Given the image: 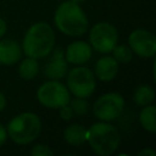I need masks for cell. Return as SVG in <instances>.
I'll return each instance as SVG.
<instances>
[{
	"label": "cell",
	"mask_w": 156,
	"mask_h": 156,
	"mask_svg": "<svg viewBox=\"0 0 156 156\" xmlns=\"http://www.w3.org/2000/svg\"><path fill=\"white\" fill-rule=\"evenodd\" d=\"M155 98H156V93H155L154 87L146 83H143L135 87L133 95H132L133 102L139 107L152 104L155 101Z\"/></svg>",
	"instance_id": "2e32d148"
},
{
	"label": "cell",
	"mask_w": 156,
	"mask_h": 156,
	"mask_svg": "<svg viewBox=\"0 0 156 156\" xmlns=\"http://www.w3.org/2000/svg\"><path fill=\"white\" fill-rule=\"evenodd\" d=\"M88 43L93 51L101 55L110 54L118 43V30L115 24L110 22H98L88 28Z\"/></svg>",
	"instance_id": "52a82bcc"
},
{
	"label": "cell",
	"mask_w": 156,
	"mask_h": 156,
	"mask_svg": "<svg viewBox=\"0 0 156 156\" xmlns=\"http://www.w3.org/2000/svg\"><path fill=\"white\" fill-rule=\"evenodd\" d=\"M30 155L32 156H54L55 152L49 145L39 143L30 149Z\"/></svg>",
	"instance_id": "ffe728a7"
},
{
	"label": "cell",
	"mask_w": 156,
	"mask_h": 156,
	"mask_svg": "<svg viewBox=\"0 0 156 156\" xmlns=\"http://www.w3.org/2000/svg\"><path fill=\"white\" fill-rule=\"evenodd\" d=\"M60 1H63V0H60Z\"/></svg>",
	"instance_id": "4316f807"
},
{
	"label": "cell",
	"mask_w": 156,
	"mask_h": 156,
	"mask_svg": "<svg viewBox=\"0 0 156 156\" xmlns=\"http://www.w3.org/2000/svg\"><path fill=\"white\" fill-rule=\"evenodd\" d=\"M65 80L69 94L77 98L88 99L94 94L96 89V78L94 72L85 65L73 66L69 68Z\"/></svg>",
	"instance_id": "5b68a950"
},
{
	"label": "cell",
	"mask_w": 156,
	"mask_h": 156,
	"mask_svg": "<svg viewBox=\"0 0 156 156\" xmlns=\"http://www.w3.org/2000/svg\"><path fill=\"white\" fill-rule=\"evenodd\" d=\"M21 44L12 38H0V65L13 66L22 58Z\"/></svg>",
	"instance_id": "4fadbf2b"
},
{
	"label": "cell",
	"mask_w": 156,
	"mask_h": 156,
	"mask_svg": "<svg viewBox=\"0 0 156 156\" xmlns=\"http://www.w3.org/2000/svg\"><path fill=\"white\" fill-rule=\"evenodd\" d=\"M35 98L43 107L49 110H58L61 106L69 102L71 94L66 84H63L61 80L46 79L37 89Z\"/></svg>",
	"instance_id": "8992f818"
},
{
	"label": "cell",
	"mask_w": 156,
	"mask_h": 156,
	"mask_svg": "<svg viewBox=\"0 0 156 156\" xmlns=\"http://www.w3.org/2000/svg\"><path fill=\"white\" fill-rule=\"evenodd\" d=\"M110 54L118 63H129L134 57V54L130 50V48L128 46V44H118L117 43Z\"/></svg>",
	"instance_id": "ac0fdd59"
},
{
	"label": "cell",
	"mask_w": 156,
	"mask_h": 156,
	"mask_svg": "<svg viewBox=\"0 0 156 156\" xmlns=\"http://www.w3.org/2000/svg\"><path fill=\"white\" fill-rule=\"evenodd\" d=\"M127 44L133 54L140 58H154L156 55V38L149 29H133L128 35Z\"/></svg>",
	"instance_id": "9c48e42d"
},
{
	"label": "cell",
	"mask_w": 156,
	"mask_h": 156,
	"mask_svg": "<svg viewBox=\"0 0 156 156\" xmlns=\"http://www.w3.org/2000/svg\"><path fill=\"white\" fill-rule=\"evenodd\" d=\"M138 119L144 130L154 134L156 132V107L155 105L150 104V105L143 106L141 110L139 111Z\"/></svg>",
	"instance_id": "e0dca14e"
},
{
	"label": "cell",
	"mask_w": 156,
	"mask_h": 156,
	"mask_svg": "<svg viewBox=\"0 0 156 156\" xmlns=\"http://www.w3.org/2000/svg\"><path fill=\"white\" fill-rule=\"evenodd\" d=\"M119 71V63L111 56V54H104L99 57L94 65V76L100 82H112Z\"/></svg>",
	"instance_id": "7c38bea8"
},
{
	"label": "cell",
	"mask_w": 156,
	"mask_h": 156,
	"mask_svg": "<svg viewBox=\"0 0 156 156\" xmlns=\"http://www.w3.org/2000/svg\"><path fill=\"white\" fill-rule=\"evenodd\" d=\"M85 143L98 156H111L121 145V133L111 122L98 121L87 128Z\"/></svg>",
	"instance_id": "3957f363"
},
{
	"label": "cell",
	"mask_w": 156,
	"mask_h": 156,
	"mask_svg": "<svg viewBox=\"0 0 156 156\" xmlns=\"http://www.w3.org/2000/svg\"><path fill=\"white\" fill-rule=\"evenodd\" d=\"M6 32H7V23H6V21L0 16V38L5 37Z\"/></svg>",
	"instance_id": "cb8c5ba5"
},
{
	"label": "cell",
	"mask_w": 156,
	"mask_h": 156,
	"mask_svg": "<svg viewBox=\"0 0 156 156\" xmlns=\"http://www.w3.org/2000/svg\"><path fill=\"white\" fill-rule=\"evenodd\" d=\"M43 129L40 117L32 111H23L15 115L6 124L9 138L17 145L24 146L38 139Z\"/></svg>",
	"instance_id": "277c9868"
},
{
	"label": "cell",
	"mask_w": 156,
	"mask_h": 156,
	"mask_svg": "<svg viewBox=\"0 0 156 156\" xmlns=\"http://www.w3.org/2000/svg\"><path fill=\"white\" fill-rule=\"evenodd\" d=\"M93 52L94 51L90 44L80 39L71 41L63 49L66 61L68 62V65H73V66H80L88 63L93 56Z\"/></svg>",
	"instance_id": "8fae6325"
},
{
	"label": "cell",
	"mask_w": 156,
	"mask_h": 156,
	"mask_svg": "<svg viewBox=\"0 0 156 156\" xmlns=\"http://www.w3.org/2000/svg\"><path fill=\"white\" fill-rule=\"evenodd\" d=\"M55 28L63 35L78 38L84 35L89 28V20L80 4L63 0L58 4L52 17Z\"/></svg>",
	"instance_id": "6da1fadb"
},
{
	"label": "cell",
	"mask_w": 156,
	"mask_h": 156,
	"mask_svg": "<svg viewBox=\"0 0 156 156\" xmlns=\"http://www.w3.org/2000/svg\"><path fill=\"white\" fill-rule=\"evenodd\" d=\"M18 76L23 79V80H33L37 78V76L39 74V61L34 57H29L26 56L24 58H21L18 62Z\"/></svg>",
	"instance_id": "9a60e30c"
},
{
	"label": "cell",
	"mask_w": 156,
	"mask_h": 156,
	"mask_svg": "<svg viewBox=\"0 0 156 156\" xmlns=\"http://www.w3.org/2000/svg\"><path fill=\"white\" fill-rule=\"evenodd\" d=\"M71 1H73V2H77V4H82V2H84L85 0H71Z\"/></svg>",
	"instance_id": "484cf974"
},
{
	"label": "cell",
	"mask_w": 156,
	"mask_h": 156,
	"mask_svg": "<svg viewBox=\"0 0 156 156\" xmlns=\"http://www.w3.org/2000/svg\"><path fill=\"white\" fill-rule=\"evenodd\" d=\"M87 127L80 123H71L63 130V140L66 144L78 147L85 144Z\"/></svg>",
	"instance_id": "5bb4252c"
},
{
	"label": "cell",
	"mask_w": 156,
	"mask_h": 156,
	"mask_svg": "<svg viewBox=\"0 0 156 156\" xmlns=\"http://www.w3.org/2000/svg\"><path fill=\"white\" fill-rule=\"evenodd\" d=\"M56 45V34L54 28L46 22H35L26 30L21 48L24 56L37 60L45 58Z\"/></svg>",
	"instance_id": "7a4b0ae2"
},
{
	"label": "cell",
	"mask_w": 156,
	"mask_h": 156,
	"mask_svg": "<svg viewBox=\"0 0 156 156\" xmlns=\"http://www.w3.org/2000/svg\"><path fill=\"white\" fill-rule=\"evenodd\" d=\"M139 156H156V151L151 147H144L138 152Z\"/></svg>",
	"instance_id": "603a6c76"
},
{
	"label": "cell",
	"mask_w": 156,
	"mask_h": 156,
	"mask_svg": "<svg viewBox=\"0 0 156 156\" xmlns=\"http://www.w3.org/2000/svg\"><path fill=\"white\" fill-rule=\"evenodd\" d=\"M124 98L117 91H107L101 94L93 104L91 112L98 121L113 122L124 111Z\"/></svg>",
	"instance_id": "ba28073f"
},
{
	"label": "cell",
	"mask_w": 156,
	"mask_h": 156,
	"mask_svg": "<svg viewBox=\"0 0 156 156\" xmlns=\"http://www.w3.org/2000/svg\"><path fill=\"white\" fill-rule=\"evenodd\" d=\"M48 56L49 58L43 68L44 77L46 79H55V80L65 79L68 71V62L65 58L63 49L61 46H55Z\"/></svg>",
	"instance_id": "30bf717a"
},
{
	"label": "cell",
	"mask_w": 156,
	"mask_h": 156,
	"mask_svg": "<svg viewBox=\"0 0 156 156\" xmlns=\"http://www.w3.org/2000/svg\"><path fill=\"white\" fill-rule=\"evenodd\" d=\"M6 105H7V99H6L5 94L2 91H0V112H2L5 110Z\"/></svg>",
	"instance_id": "d4e9b609"
},
{
	"label": "cell",
	"mask_w": 156,
	"mask_h": 156,
	"mask_svg": "<svg viewBox=\"0 0 156 156\" xmlns=\"http://www.w3.org/2000/svg\"><path fill=\"white\" fill-rule=\"evenodd\" d=\"M57 111H58V116H60V118H61L62 121H65V122H69V121L74 117L73 110H72V107L69 106V104H66V105L61 106Z\"/></svg>",
	"instance_id": "44dd1931"
},
{
	"label": "cell",
	"mask_w": 156,
	"mask_h": 156,
	"mask_svg": "<svg viewBox=\"0 0 156 156\" xmlns=\"http://www.w3.org/2000/svg\"><path fill=\"white\" fill-rule=\"evenodd\" d=\"M9 135H7V130H6V126H4L2 123H0V147H2L5 145V143L7 141Z\"/></svg>",
	"instance_id": "7402d4cb"
},
{
	"label": "cell",
	"mask_w": 156,
	"mask_h": 156,
	"mask_svg": "<svg viewBox=\"0 0 156 156\" xmlns=\"http://www.w3.org/2000/svg\"><path fill=\"white\" fill-rule=\"evenodd\" d=\"M68 104H69V106L72 107L74 116H84V115H87L88 111H89V102H88L87 99L74 96L73 99L71 98V100H69Z\"/></svg>",
	"instance_id": "d6986e66"
}]
</instances>
